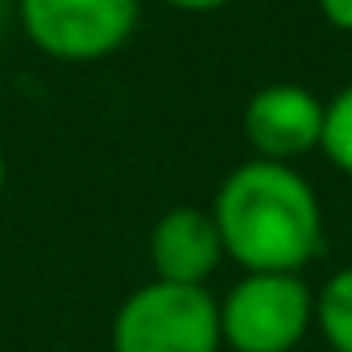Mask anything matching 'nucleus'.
<instances>
[{"instance_id":"obj_1","label":"nucleus","mask_w":352,"mask_h":352,"mask_svg":"<svg viewBox=\"0 0 352 352\" xmlns=\"http://www.w3.org/2000/svg\"><path fill=\"white\" fill-rule=\"evenodd\" d=\"M224 257L245 274H302L323 253L315 187L286 162H241L212 204Z\"/></svg>"},{"instance_id":"obj_2","label":"nucleus","mask_w":352,"mask_h":352,"mask_svg":"<svg viewBox=\"0 0 352 352\" xmlns=\"http://www.w3.org/2000/svg\"><path fill=\"white\" fill-rule=\"evenodd\" d=\"M220 302L208 286L145 282L112 319V352H220Z\"/></svg>"},{"instance_id":"obj_3","label":"nucleus","mask_w":352,"mask_h":352,"mask_svg":"<svg viewBox=\"0 0 352 352\" xmlns=\"http://www.w3.org/2000/svg\"><path fill=\"white\" fill-rule=\"evenodd\" d=\"M315 323V290L302 274H245L220 302V336L232 352H294Z\"/></svg>"},{"instance_id":"obj_4","label":"nucleus","mask_w":352,"mask_h":352,"mask_svg":"<svg viewBox=\"0 0 352 352\" xmlns=\"http://www.w3.org/2000/svg\"><path fill=\"white\" fill-rule=\"evenodd\" d=\"M25 38L54 63H104L137 30L141 0H17Z\"/></svg>"},{"instance_id":"obj_5","label":"nucleus","mask_w":352,"mask_h":352,"mask_svg":"<svg viewBox=\"0 0 352 352\" xmlns=\"http://www.w3.org/2000/svg\"><path fill=\"white\" fill-rule=\"evenodd\" d=\"M323 112L327 104L298 87V83H265L249 96L241 112V133L261 162H286L294 166L323 141Z\"/></svg>"},{"instance_id":"obj_6","label":"nucleus","mask_w":352,"mask_h":352,"mask_svg":"<svg viewBox=\"0 0 352 352\" xmlns=\"http://www.w3.org/2000/svg\"><path fill=\"white\" fill-rule=\"evenodd\" d=\"M224 261V241L216 216L204 208H170L149 232V265L157 282L204 286Z\"/></svg>"},{"instance_id":"obj_7","label":"nucleus","mask_w":352,"mask_h":352,"mask_svg":"<svg viewBox=\"0 0 352 352\" xmlns=\"http://www.w3.org/2000/svg\"><path fill=\"white\" fill-rule=\"evenodd\" d=\"M315 323L331 352H352V265L336 270L315 294Z\"/></svg>"},{"instance_id":"obj_8","label":"nucleus","mask_w":352,"mask_h":352,"mask_svg":"<svg viewBox=\"0 0 352 352\" xmlns=\"http://www.w3.org/2000/svg\"><path fill=\"white\" fill-rule=\"evenodd\" d=\"M323 157L344 170L352 179V83L340 87L331 100H327V112H323V141H319Z\"/></svg>"},{"instance_id":"obj_9","label":"nucleus","mask_w":352,"mask_h":352,"mask_svg":"<svg viewBox=\"0 0 352 352\" xmlns=\"http://www.w3.org/2000/svg\"><path fill=\"white\" fill-rule=\"evenodd\" d=\"M315 5H319L323 21H327L331 30L352 34V0H315Z\"/></svg>"},{"instance_id":"obj_10","label":"nucleus","mask_w":352,"mask_h":352,"mask_svg":"<svg viewBox=\"0 0 352 352\" xmlns=\"http://www.w3.org/2000/svg\"><path fill=\"white\" fill-rule=\"evenodd\" d=\"M162 5L179 9V13H216V9H228L232 0H162Z\"/></svg>"},{"instance_id":"obj_11","label":"nucleus","mask_w":352,"mask_h":352,"mask_svg":"<svg viewBox=\"0 0 352 352\" xmlns=\"http://www.w3.org/2000/svg\"><path fill=\"white\" fill-rule=\"evenodd\" d=\"M5 179H9V162H5V149H0V191H5Z\"/></svg>"},{"instance_id":"obj_12","label":"nucleus","mask_w":352,"mask_h":352,"mask_svg":"<svg viewBox=\"0 0 352 352\" xmlns=\"http://www.w3.org/2000/svg\"><path fill=\"white\" fill-rule=\"evenodd\" d=\"M5 9H9V0H0V25H5Z\"/></svg>"}]
</instances>
